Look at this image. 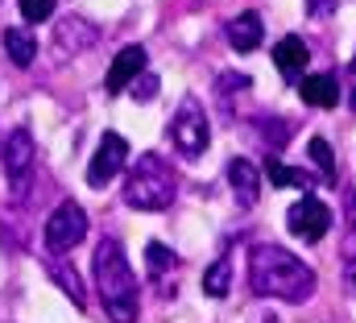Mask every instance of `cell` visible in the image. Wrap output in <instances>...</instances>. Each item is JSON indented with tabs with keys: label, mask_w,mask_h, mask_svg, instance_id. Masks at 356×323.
I'll return each instance as SVG.
<instances>
[{
	"label": "cell",
	"mask_w": 356,
	"mask_h": 323,
	"mask_svg": "<svg viewBox=\"0 0 356 323\" xmlns=\"http://www.w3.org/2000/svg\"><path fill=\"white\" fill-rule=\"evenodd\" d=\"M249 286L261 299H282V303H307L319 286L315 269L294 257L282 244H253L249 249Z\"/></svg>",
	"instance_id": "1"
},
{
	"label": "cell",
	"mask_w": 356,
	"mask_h": 323,
	"mask_svg": "<svg viewBox=\"0 0 356 323\" xmlns=\"http://www.w3.org/2000/svg\"><path fill=\"white\" fill-rule=\"evenodd\" d=\"M91 274H95V290H99L104 315L112 323H137V315H141V290H137V274H133L120 241L104 237L95 244Z\"/></svg>",
	"instance_id": "2"
},
{
	"label": "cell",
	"mask_w": 356,
	"mask_h": 323,
	"mask_svg": "<svg viewBox=\"0 0 356 323\" xmlns=\"http://www.w3.org/2000/svg\"><path fill=\"white\" fill-rule=\"evenodd\" d=\"M178 195V174L162 154H141L124 174V203L137 212H166Z\"/></svg>",
	"instance_id": "3"
},
{
	"label": "cell",
	"mask_w": 356,
	"mask_h": 323,
	"mask_svg": "<svg viewBox=\"0 0 356 323\" xmlns=\"http://www.w3.org/2000/svg\"><path fill=\"white\" fill-rule=\"evenodd\" d=\"M0 158H4V178H8L13 199H25L33 174H38V145H33L29 129H13L0 145Z\"/></svg>",
	"instance_id": "4"
},
{
	"label": "cell",
	"mask_w": 356,
	"mask_h": 323,
	"mask_svg": "<svg viewBox=\"0 0 356 323\" xmlns=\"http://www.w3.org/2000/svg\"><path fill=\"white\" fill-rule=\"evenodd\" d=\"M207 141H211L207 112H203V104H199L195 95H186V100L178 104L175 120H170V145H175L182 158H203Z\"/></svg>",
	"instance_id": "5"
},
{
	"label": "cell",
	"mask_w": 356,
	"mask_h": 323,
	"mask_svg": "<svg viewBox=\"0 0 356 323\" xmlns=\"http://www.w3.org/2000/svg\"><path fill=\"white\" fill-rule=\"evenodd\" d=\"M88 237V212L75 203V199H63L54 212H50V220H46V228H42V241H46V253L50 257H63V253H71L75 244Z\"/></svg>",
	"instance_id": "6"
},
{
	"label": "cell",
	"mask_w": 356,
	"mask_h": 323,
	"mask_svg": "<svg viewBox=\"0 0 356 323\" xmlns=\"http://www.w3.org/2000/svg\"><path fill=\"white\" fill-rule=\"evenodd\" d=\"M286 228H290V237H298V241H307V244L323 241L327 228H332V207L323 199H315V195H302L286 212Z\"/></svg>",
	"instance_id": "7"
},
{
	"label": "cell",
	"mask_w": 356,
	"mask_h": 323,
	"mask_svg": "<svg viewBox=\"0 0 356 323\" xmlns=\"http://www.w3.org/2000/svg\"><path fill=\"white\" fill-rule=\"evenodd\" d=\"M124 162H129V141H124L120 133H104V137H99V145H95V154H91L88 187L104 191V187L124 170Z\"/></svg>",
	"instance_id": "8"
},
{
	"label": "cell",
	"mask_w": 356,
	"mask_h": 323,
	"mask_svg": "<svg viewBox=\"0 0 356 323\" xmlns=\"http://www.w3.org/2000/svg\"><path fill=\"white\" fill-rule=\"evenodd\" d=\"M99 42V29L91 25L88 17H63L58 25H54V50L67 58V54H83V50H91Z\"/></svg>",
	"instance_id": "9"
},
{
	"label": "cell",
	"mask_w": 356,
	"mask_h": 323,
	"mask_svg": "<svg viewBox=\"0 0 356 323\" xmlns=\"http://www.w3.org/2000/svg\"><path fill=\"white\" fill-rule=\"evenodd\" d=\"M141 75H145V50H141V46H124V50L112 58V67H108L104 91H108V95H120L124 87H133Z\"/></svg>",
	"instance_id": "10"
},
{
	"label": "cell",
	"mask_w": 356,
	"mask_h": 323,
	"mask_svg": "<svg viewBox=\"0 0 356 323\" xmlns=\"http://www.w3.org/2000/svg\"><path fill=\"white\" fill-rule=\"evenodd\" d=\"M228 187H232L241 207H257V199H261V170L249 158H232L228 162Z\"/></svg>",
	"instance_id": "11"
},
{
	"label": "cell",
	"mask_w": 356,
	"mask_h": 323,
	"mask_svg": "<svg viewBox=\"0 0 356 323\" xmlns=\"http://www.w3.org/2000/svg\"><path fill=\"white\" fill-rule=\"evenodd\" d=\"M307 63H311V50H307V42H302L298 33H286V38L273 46V67H277L290 83H302Z\"/></svg>",
	"instance_id": "12"
},
{
	"label": "cell",
	"mask_w": 356,
	"mask_h": 323,
	"mask_svg": "<svg viewBox=\"0 0 356 323\" xmlns=\"http://www.w3.org/2000/svg\"><path fill=\"white\" fill-rule=\"evenodd\" d=\"M298 95H302V104H311V108H336V104H340V79H336V71L302 75Z\"/></svg>",
	"instance_id": "13"
},
{
	"label": "cell",
	"mask_w": 356,
	"mask_h": 323,
	"mask_svg": "<svg viewBox=\"0 0 356 323\" xmlns=\"http://www.w3.org/2000/svg\"><path fill=\"white\" fill-rule=\"evenodd\" d=\"M261 38H266V25H261V17H257V13H241V17H232V21H228V46H232L236 54L257 50V46H261Z\"/></svg>",
	"instance_id": "14"
},
{
	"label": "cell",
	"mask_w": 356,
	"mask_h": 323,
	"mask_svg": "<svg viewBox=\"0 0 356 323\" xmlns=\"http://www.w3.org/2000/svg\"><path fill=\"white\" fill-rule=\"evenodd\" d=\"M145 265H149V274H154V282H158V290L166 294V290H175V274H178V253H170L166 244L149 241L145 244Z\"/></svg>",
	"instance_id": "15"
},
{
	"label": "cell",
	"mask_w": 356,
	"mask_h": 323,
	"mask_svg": "<svg viewBox=\"0 0 356 323\" xmlns=\"http://www.w3.org/2000/svg\"><path fill=\"white\" fill-rule=\"evenodd\" d=\"M266 178H269V187H298L302 195H311V187H315V178H311L307 170H298V166H282L277 158L266 162Z\"/></svg>",
	"instance_id": "16"
},
{
	"label": "cell",
	"mask_w": 356,
	"mask_h": 323,
	"mask_svg": "<svg viewBox=\"0 0 356 323\" xmlns=\"http://www.w3.org/2000/svg\"><path fill=\"white\" fill-rule=\"evenodd\" d=\"M4 54L17 63V67H29L33 58H38V42H33V33H25V29H4Z\"/></svg>",
	"instance_id": "17"
},
{
	"label": "cell",
	"mask_w": 356,
	"mask_h": 323,
	"mask_svg": "<svg viewBox=\"0 0 356 323\" xmlns=\"http://www.w3.org/2000/svg\"><path fill=\"white\" fill-rule=\"evenodd\" d=\"M50 274H54V282H58V286L71 294V303H75V307H88V294H83V282H79L75 265H67V261L50 257Z\"/></svg>",
	"instance_id": "18"
},
{
	"label": "cell",
	"mask_w": 356,
	"mask_h": 323,
	"mask_svg": "<svg viewBox=\"0 0 356 323\" xmlns=\"http://www.w3.org/2000/svg\"><path fill=\"white\" fill-rule=\"evenodd\" d=\"M228 286H232V265H228V257H220V261L203 274V294L224 299V294H228Z\"/></svg>",
	"instance_id": "19"
},
{
	"label": "cell",
	"mask_w": 356,
	"mask_h": 323,
	"mask_svg": "<svg viewBox=\"0 0 356 323\" xmlns=\"http://www.w3.org/2000/svg\"><path fill=\"white\" fill-rule=\"evenodd\" d=\"M307 150H311V162L323 170V178H327V182H336L340 166H336V154H332V145H327L323 137H311V145H307Z\"/></svg>",
	"instance_id": "20"
},
{
	"label": "cell",
	"mask_w": 356,
	"mask_h": 323,
	"mask_svg": "<svg viewBox=\"0 0 356 323\" xmlns=\"http://www.w3.org/2000/svg\"><path fill=\"white\" fill-rule=\"evenodd\" d=\"M25 21H50L54 17V0H17Z\"/></svg>",
	"instance_id": "21"
},
{
	"label": "cell",
	"mask_w": 356,
	"mask_h": 323,
	"mask_svg": "<svg viewBox=\"0 0 356 323\" xmlns=\"http://www.w3.org/2000/svg\"><path fill=\"white\" fill-rule=\"evenodd\" d=\"M133 95H137V100H154V95H158V75H149V71H145L141 79L133 83Z\"/></svg>",
	"instance_id": "22"
},
{
	"label": "cell",
	"mask_w": 356,
	"mask_h": 323,
	"mask_svg": "<svg viewBox=\"0 0 356 323\" xmlns=\"http://www.w3.org/2000/svg\"><path fill=\"white\" fill-rule=\"evenodd\" d=\"M336 4H340V0H307V13H311L315 21H323V17L336 13Z\"/></svg>",
	"instance_id": "23"
},
{
	"label": "cell",
	"mask_w": 356,
	"mask_h": 323,
	"mask_svg": "<svg viewBox=\"0 0 356 323\" xmlns=\"http://www.w3.org/2000/svg\"><path fill=\"white\" fill-rule=\"evenodd\" d=\"M344 286H348V294L356 299V253L344 261Z\"/></svg>",
	"instance_id": "24"
},
{
	"label": "cell",
	"mask_w": 356,
	"mask_h": 323,
	"mask_svg": "<svg viewBox=\"0 0 356 323\" xmlns=\"http://www.w3.org/2000/svg\"><path fill=\"white\" fill-rule=\"evenodd\" d=\"M348 224L356 228V195H348Z\"/></svg>",
	"instance_id": "25"
}]
</instances>
